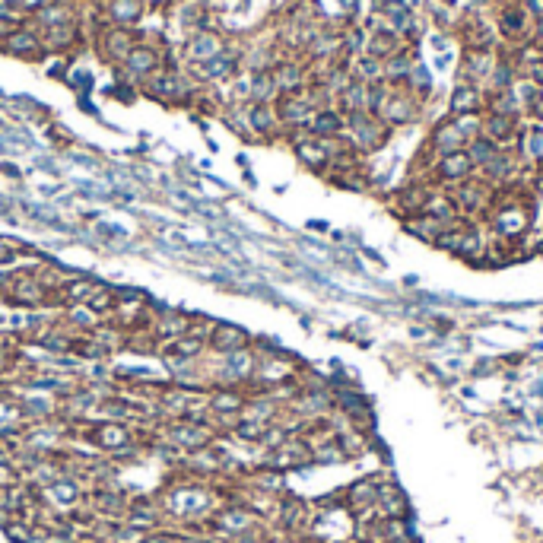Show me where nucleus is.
I'll return each instance as SVG.
<instances>
[{
    "label": "nucleus",
    "mask_w": 543,
    "mask_h": 543,
    "mask_svg": "<svg viewBox=\"0 0 543 543\" xmlns=\"http://www.w3.org/2000/svg\"><path fill=\"white\" fill-rule=\"evenodd\" d=\"M436 248H442L448 251V254H458V257H477V254H483V239H480V229L473 226L471 220H458V222H451V226L442 232V239L436 242Z\"/></svg>",
    "instance_id": "1"
},
{
    "label": "nucleus",
    "mask_w": 543,
    "mask_h": 543,
    "mask_svg": "<svg viewBox=\"0 0 543 543\" xmlns=\"http://www.w3.org/2000/svg\"><path fill=\"white\" fill-rule=\"evenodd\" d=\"M436 175H439V181L461 185V181L473 178V162H471V156H467L464 149H458V153H445L442 159H439V166H436Z\"/></svg>",
    "instance_id": "2"
},
{
    "label": "nucleus",
    "mask_w": 543,
    "mask_h": 543,
    "mask_svg": "<svg viewBox=\"0 0 543 543\" xmlns=\"http://www.w3.org/2000/svg\"><path fill=\"white\" fill-rule=\"evenodd\" d=\"M404 226H407V232L416 235V239L426 242V245H436V242L442 239V232L448 229L445 222L432 220V216H426V213H416V216H410V220H404Z\"/></svg>",
    "instance_id": "3"
},
{
    "label": "nucleus",
    "mask_w": 543,
    "mask_h": 543,
    "mask_svg": "<svg viewBox=\"0 0 543 543\" xmlns=\"http://www.w3.org/2000/svg\"><path fill=\"white\" fill-rule=\"evenodd\" d=\"M451 112L454 114H471V112H480V92L477 86H458L451 96Z\"/></svg>",
    "instance_id": "4"
},
{
    "label": "nucleus",
    "mask_w": 543,
    "mask_h": 543,
    "mask_svg": "<svg viewBox=\"0 0 543 543\" xmlns=\"http://www.w3.org/2000/svg\"><path fill=\"white\" fill-rule=\"evenodd\" d=\"M343 127V118L337 112H321L315 121H311V131L318 134V137H328V134H337Z\"/></svg>",
    "instance_id": "5"
},
{
    "label": "nucleus",
    "mask_w": 543,
    "mask_h": 543,
    "mask_svg": "<svg viewBox=\"0 0 543 543\" xmlns=\"http://www.w3.org/2000/svg\"><path fill=\"white\" fill-rule=\"evenodd\" d=\"M413 114H416V105H413V99L397 96V99L388 102V118H394L397 124H400V121H410Z\"/></svg>",
    "instance_id": "6"
},
{
    "label": "nucleus",
    "mask_w": 543,
    "mask_h": 543,
    "mask_svg": "<svg viewBox=\"0 0 543 543\" xmlns=\"http://www.w3.org/2000/svg\"><path fill=\"white\" fill-rule=\"evenodd\" d=\"M502 29L508 32V36H525V10L521 6H512V10L502 13Z\"/></svg>",
    "instance_id": "7"
},
{
    "label": "nucleus",
    "mask_w": 543,
    "mask_h": 543,
    "mask_svg": "<svg viewBox=\"0 0 543 543\" xmlns=\"http://www.w3.org/2000/svg\"><path fill=\"white\" fill-rule=\"evenodd\" d=\"M127 64H131L134 70H149V67L156 64V54H153V51H146V48H140V51L127 54Z\"/></svg>",
    "instance_id": "8"
},
{
    "label": "nucleus",
    "mask_w": 543,
    "mask_h": 543,
    "mask_svg": "<svg viewBox=\"0 0 543 543\" xmlns=\"http://www.w3.org/2000/svg\"><path fill=\"white\" fill-rule=\"evenodd\" d=\"M114 16L118 19H137L140 16V4L137 0H118V4H114Z\"/></svg>",
    "instance_id": "9"
},
{
    "label": "nucleus",
    "mask_w": 543,
    "mask_h": 543,
    "mask_svg": "<svg viewBox=\"0 0 543 543\" xmlns=\"http://www.w3.org/2000/svg\"><path fill=\"white\" fill-rule=\"evenodd\" d=\"M10 48L16 51V54H36V38L32 36H26V32H16V36H10Z\"/></svg>",
    "instance_id": "10"
}]
</instances>
